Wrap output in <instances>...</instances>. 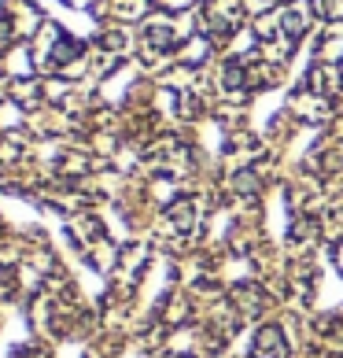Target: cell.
Wrapping results in <instances>:
<instances>
[{
    "mask_svg": "<svg viewBox=\"0 0 343 358\" xmlns=\"http://www.w3.org/2000/svg\"><path fill=\"white\" fill-rule=\"evenodd\" d=\"M281 351H284V340L277 333V325H266L255 336V358H281Z\"/></svg>",
    "mask_w": 343,
    "mask_h": 358,
    "instance_id": "6da1fadb",
    "label": "cell"
}]
</instances>
